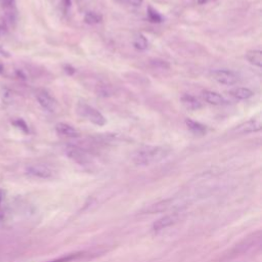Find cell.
I'll list each match as a JSON object with an SVG mask.
<instances>
[{
    "mask_svg": "<svg viewBox=\"0 0 262 262\" xmlns=\"http://www.w3.org/2000/svg\"><path fill=\"white\" fill-rule=\"evenodd\" d=\"M170 149L164 146H144L133 155V162L139 166H146L165 159Z\"/></svg>",
    "mask_w": 262,
    "mask_h": 262,
    "instance_id": "1",
    "label": "cell"
},
{
    "mask_svg": "<svg viewBox=\"0 0 262 262\" xmlns=\"http://www.w3.org/2000/svg\"><path fill=\"white\" fill-rule=\"evenodd\" d=\"M77 113L96 126H104L106 123V119L98 110L85 102L78 103Z\"/></svg>",
    "mask_w": 262,
    "mask_h": 262,
    "instance_id": "2",
    "label": "cell"
},
{
    "mask_svg": "<svg viewBox=\"0 0 262 262\" xmlns=\"http://www.w3.org/2000/svg\"><path fill=\"white\" fill-rule=\"evenodd\" d=\"M211 77L218 83L223 84V85H227V86H231L234 85L237 81H238V77L237 75L230 71V70H226V69H219V70H214L211 73Z\"/></svg>",
    "mask_w": 262,
    "mask_h": 262,
    "instance_id": "3",
    "label": "cell"
},
{
    "mask_svg": "<svg viewBox=\"0 0 262 262\" xmlns=\"http://www.w3.org/2000/svg\"><path fill=\"white\" fill-rule=\"evenodd\" d=\"M36 98L39 102V104L46 111L48 112H54L57 107V101L55 100V98L49 94L46 90L43 89H39L36 92Z\"/></svg>",
    "mask_w": 262,
    "mask_h": 262,
    "instance_id": "4",
    "label": "cell"
},
{
    "mask_svg": "<svg viewBox=\"0 0 262 262\" xmlns=\"http://www.w3.org/2000/svg\"><path fill=\"white\" fill-rule=\"evenodd\" d=\"M262 128V121L261 117L253 118L248 120L247 122H244L243 124L236 126L234 131H237L239 133H253V132H258Z\"/></svg>",
    "mask_w": 262,
    "mask_h": 262,
    "instance_id": "5",
    "label": "cell"
},
{
    "mask_svg": "<svg viewBox=\"0 0 262 262\" xmlns=\"http://www.w3.org/2000/svg\"><path fill=\"white\" fill-rule=\"evenodd\" d=\"M260 241H261V235H260V232H259L258 235L254 234V235L248 237L247 239H244L242 243L236 245V247L234 249H232L230 253L234 254V255L245 253V252L249 251L250 249H252L253 246L255 247V245H259Z\"/></svg>",
    "mask_w": 262,
    "mask_h": 262,
    "instance_id": "6",
    "label": "cell"
},
{
    "mask_svg": "<svg viewBox=\"0 0 262 262\" xmlns=\"http://www.w3.org/2000/svg\"><path fill=\"white\" fill-rule=\"evenodd\" d=\"M179 215L178 214H170V215H166L160 219H158L154 225H152V230L158 232L161 231L163 229H166L168 227H170L171 225L175 224L178 220H179Z\"/></svg>",
    "mask_w": 262,
    "mask_h": 262,
    "instance_id": "7",
    "label": "cell"
},
{
    "mask_svg": "<svg viewBox=\"0 0 262 262\" xmlns=\"http://www.w3.org/2000/svg\"><path fill=\"white\" fill-rule=\"evenodd\" d=\"M66 152L69 158H71L72 160H74L80 164H85L89 161L87 154L83 149H81L80 147H78L76 145H72V144L68 145L66 148Z\"/></svg>",
    "mask_w": 262,
    "mask_h": 262,
    "instance_id": "8",
    "label": "cell"
},
{
    "mask_svg": "<svg viewBox=\"0 0 262 262\" xmlns=\"http://www.w3.org/2000/svg\"><path fill=\"white\" fill-rule=\"evenodd\" d=\"M202 94H203V98L205 99V101L208 102L209 104L221 105L226 102L224 97L221 94H219L218 92L211 91V90H204Z\"/></svg>",
    "mask_w": 262,
    "mask_h": 262,
    "instance_id": "9",
    "label": "cell"
},
{
    "mask_svg": "<svg viewBox=\"0 0 262 262\" xmlns=\"http://www.w3.org/2000/svg\"><path fill=\"white\" fill-rule=\"evenodd\" d=\"M55 131L62 136H67V137H78L79 136V132L78 130L73 127L72 125L68 124V123H57L55 125Z\"/></svg>",
    "mask_w": 262,
    "mask_h": 262,
    "instance_id": "10",
    "label": "cell"
},
{
    "mask_svg": "<svg viewBox=\"0 0 262 262\" xmlns=\"http://www.w3.org/2000/svg\"><path fill=\"white\" fill-rule=\"evenodd\" d=\"M180 100L182 105L188 111H198L202 107V103L200 102V100L192 95L184 94L181 96Z\"/></svg>",
    "mask_w": 262,
    "mask_h": 262,
    "instance_id": "11",
    "label": "cell"
},
{
    "mask_svg": "<svg viewBox=\"0 0 262 262\" xmlns=\"http://www.w3.org/2000/svg\"><path fill=\"white\" fill-rule=\"evenodd\" d=\"M246 59L251 64L261 68L262 67V51L259 49L248 50L246 53Z\"/></svg>",
    "mask_w": 262,
    "mask_h": 262,
    "instance_id": "12",
    "label": "cell"
},
{
    "mask_svg": "<svg viewBox=\"0 0 262 262\" xmlns=\"http://www.w3.org/2000/svg\"><path fill=\"white\" fill-rule=\"evenodd\" d=\"M185 124H186L187 128L190 130V132L193 133L194 135L202 136V135H205L207 132V128L205 125H203L196 121H193L191 119H185Z\"/></svg>",
    "mask_w": 262,
    "mask_h": 262,
    "instance_id": "13",
    "label": "cell"
},
{
    "mask_svg": "<svg viewBox=\"0 0 262 262\" xmlns=\"http://www.w3.org/2000/svg\"><path fill=\"white\" fill-rule=\"evenodd\" d=\"M29 173L32 175L42 177V178H48L51 176V170L43 165H37V166H32L29 168Z\"/></svg>",
    "mask_w": 262,
    "mask_h": 262,
    "instance_id": "14",
    "label": "cell"
},
{
    "mask_svg": "<svg viewBox=\"0 0 262 262\" xmlns=\"http://www.w3.org/2000/svg\"><path fill=\"white\" fill-rule=\"evenodd\" d=\"M230 94L237 99H248L254 95V92L246 87H237L230 91Z\"/></svg>",
    "mask_w": 262,
    "mask_h": 262,
    "instance_id": "15",
    "label": "cell"
},
{
    "mask_svg": "<svg viewBox=\"0 0 262 262\" xmlns=\"http://www.w3.org/2000/svg\"><path fill=\"white\" fill-rule=\"evenodd\" d=\"M101 20H102L101 14L94 11H88L84 15V21L87 25H97L101 23Z\"/></svg>",
    "mask_w": 262,
    "mask_h": 262,
    "instance_id": "16",
    "label": "cell"
},
{
    "mask_svg": "<svg viewBox=\"0 0 262 262\" xmlns=\"http://www.w3.org/2000/svg\"><path fill=\"white\" fill-rule=\"evenodd\" d=\"M146 15H147V19L152 24H160L164 20L163 16L151 6H147Z\"/></svg>",
    "mask_w": 262,
    "mask_h": 262,
    "instance_id": "17",
    "label": "cell"
},
{
    "mask_svg": "<svg viewBox=\"0 0 262 262\" xmlns=\"http://www.w3.org/2000/svg\"><path fill=\"white\" fill-rule=\"evenodd\" d=\"M147 45H148V42H147V39L144 35L142 34H138L134 37L133 39V46L137 49V50H145L147 48Z\"/></svg>",
    "mask_w": 262,
    "mask_h": 262,
    "instance_id": "18",
    "label": "cell"
},
{
    "mask_svg": "<svg viewBox=\"0 0 262 262\" xmlns=\"http://www.w3.org/2000/svg\"><path fill=\"white\" fill-rule=\"evenodd\" d=\"M149 66L154 69L158 70H169L170 63L162 58H150L149 59Z\"/></svg>",
    "mask_w": 262,
    "mask_h": 262,
    "instance_id": "19",
    "label": "cell"
},
{
    "mask_svg": "<svg viewBox=\"0 0 262 262\" xmlns=\"http://www.w3.org/2000/svg\"><path fill=\"white\" fill-rule=\"evenodd\" d=\"M12 124H13L16 128L20 129L23 132L29 133V127H28L27 123H26L23 119H16V120H14V121L12 122Z\"/></svg>",
    "mask_w": 262,
    "mask_h": 262,
    "instance_id": "20",
    "label": "cell"
},
{
    "mask_svg": "<svg viewBox=\"0 0 262 262\" xmlns=\"http://www.w3.org/2000/svg\"><path fill=\"white\" fill-rule=\"evenodd\" d=\"M81 256V254H72V255H69V256H66V257H61L59 259H55L53 261H49V262H69V261H72V260H75L77 258H79Z\"/></svg>",
    "mask_w": 262,
    "mask_h": 262,
    "instance_id": "21",
    "label": "cell"
},
{
    "mask_svg": "<svg viewBox=\"0 0 262 262\" xmlns=\"http://www.w3.org/2000/svg\"><path fill=\"white\" fill-rule=\"evenodd\" d=\"M0 5L4 8L9 10L8 12H11L10 10L13 8L14 6V0H0Z\"/></svg>",
    "mask_w": 262,
    "mask_h": 262,
    "instance_id": "22",
    "label": "cell"
},
{
    "mask_svg": "<svg viewBox=\"0 0 262 262\" xmlns=\"http://www.w3.org/2000/svg\"><path fill=\"white\" fill-rule=\"evenodd\" d=\"M0 97L2 98V100L4 102H8L10 100V98H11L10 91L7 88H2L1 92H0Z\"/></svg>",
    "mask_w": 262,
    "mask_h": 262,
    "instance_id": "23",
    "label": "cell"
},
{
    "mask_svg": "<svg viewBox=\"0 0 262 262\" xmlns=\"http://www.w3.org/2000/svg\"><path fill=\"white\" fill-rule=\"evenodd\" d=\"M7 32V23L5 19L1 18L0 19V36L5 35Z\"/></svg>",
    "mask_w": 262,
    "mask_h": 262,
    "instance_id": "24",
    "label": "cell"
},
{
    "mask_svg": "<svg viewBox=\"0 0 262 262\" xmlns=\"http://www.w3.org/2000/svg\"><path fill=\"white\" fill-rule=\"evenodd\" d=\"M127 1L129 2V4H131L132 6H135V7L140 6L143 2V0H127Z\"/></svg>",
    "mask_w": 262,
    "mask_h": 262,
    "instance_id": "25",
    "label": "cell"
},
{
    "mask_svg": "<svg viewBox=\"0 0 262 262\" xmlns=\"http://www.w3.org/2000/svg\"><path fill=\"white\" fill-rule=\"evenodd\" d=\"M64 71H66L69 75H72V74H74V73H75V69H74L72 66H70V64H66V67H64Z\"/></svg>",
    "mask_w": 262,
    "mask_h": 262,
    "instance_id": "26",
    "label": "cell"
},
{
    "mask_svg": "<svg viewBox=\"0 0 262 262\" xmlns=\"http://www.w3.org/2000/svg\"><path fill=\"white\" fill-rule=\"evenodd\" d=\"M0 54H1V55H3V56H6V57H8V56H9V53H8L6 50H4L1 46H0Z\"/></svg>",
    "mask_w": 262,
    "mask_h": 262,
    "instance_id": "27",
    "label": "cell"
},
{
    "mask_svg": "<svg viewBox=\"0 0 262 262\" xmlns=\"http://www.w3.org/2000/svg\"><path fill=\"white\" fill-rule=\"evenodd\" d=\"M61 2H62V5H63L66 8L70 7V5H71V0H61Z\"/></svg>",
    "mask_w": 262,
    "mask_h": 262,
    "instance_id": "28",
    "label": "cell"
},
{
    "mask_svg": "<svg viewBox=\"0 0 262 262\" xmlns=\"http://www.w3.org/2000/svg\"><path fill=\"white\" fill-rule=\"evenodd\" d=\"M211 0H196V2H198V4H200V5H203V4H206V3H208V2H210Z\"/></svg>",
    "mask_w": 262,
    "mask_h": 262,
    "instance_id": "29",
    "label": "cell"
},
{
    "mask_svg": "<svg viewBox=\"0 0 262 262\" xmlns=\"http://www.w3.org/2000/svg\"><path fill=\"white\" fill-rule=\"evenodd\" d=\"M3 72V64L0 62V73Z\"/></svg>",
    "mask_w": 262,
    "mask_h": 262,
    "instance_id": "30",
    "label": "cell"
},
{
    "mask_svg": "<svg viewBox=\"0 0 262 262\" xmlns=\"http://www.w3.org/2000/svg\"><path fill=\"white\" fill-rule=\"evenodd\" d=\"M1 201H2V190L0 189V203H1Z\"/></svg>",
    "mask_w": 262,
    "mask_h": 262,
    "instance_id": "31",
    "label": "cell"
}]
</instances>
